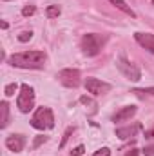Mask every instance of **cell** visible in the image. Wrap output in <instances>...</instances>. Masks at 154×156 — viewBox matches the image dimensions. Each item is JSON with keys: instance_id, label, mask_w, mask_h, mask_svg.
I'll return each mask as SVG.
<instances>
[{"instance_id": "cell-1", "label": "cell", "mask_w": 154, "mask_h": 156, "mask_svg": "<svg viewBox=\"0 0 154 156\" xmlns=\"http://www.w3.org/2000/svg\"><path fill=\"white\" fill-rule=\"evenodd\" d=\"M47 60V55L44 51H24V53H15L7 58V62L13 67L20 69H44Z\"/></svg>"}, {"instance_id": "cell-2", "label": "cell", "mask_w": 154, "mask_h": 156, "mask_svg": "<svg viewBox=\"0 0 154 156\" xmlns=\"http://www.w3.org/2000/svg\"><path fill=\"white\" fill-rule=\"evenodd\" d=\"M105 42H107V37H102V35H96V33H87V35L82 37V51L87 56H94L102 51Z\"/></svg>"}, {"instance_id": "cell-3", "label": "cell", "mask_w": 154, "mask_h": 156, "mask_svg": "<svg viewBox=\"0 0 154 156\" xmlns=\"http://www.w3.org/2000/svg\"><path fill=\"white\" fill-rule=\"evenodd\" d=\"M31 125L38 131L44 129H53L54 127V116H53V111L49 107H38L35 111V115L31 118Z\"/></svg>"}, {"instance_id": "cell-4", "label": "cell", "mask_w": 154, "mask_h": 156, "mask_svg": "<svg viewBox=\"0 0 154 156\" xmlns=\"http://www.w3.org/2000/svg\"><path fill=\"white\" fill-rule=\"evenodd\" d=\"M16 107L20 109V113H29L35 107V89L27 83L20 85V93L16 96Z\"/></svg>"}, {"instance_id": "cell-5", "label": "cell", "mask_w": 154, "mask_h": 156, "mask_svg": "<svg viewBox=\"0 0 154 156\" xmlns=\"http://www.w3.org/2000/svg\"><path fill=\"white\" fill-rule=\"evenodd\" d=\"M116 67L120 69V73L127 78V80L138 82V80L142 78V71H140V67H138L136 64H132L131 60H127L125 55H120V56H118V60H116Z\"/></svg>"}, {"instance_id": "cell-6", "label": "cell", "mask_w": 154, "mask_h": 156, "mask_svg": "<svg viewBox=\"0 0 154 156\" xmlns=\"http://www.w3.org/2000/svg\"><path fill=\"white\" fill-rule=\"evenodd\" d=\"M56 78L60 80L62 85H65V87H69V89H76L78 85L82 83V80H80L82 75H80L78 69H62Z\"/></svg>"}, {"instance_id": "cell-7", "label": "cell", "mask_w": 154, "mask_h": 156, "mask_svg": "<svg viewBox=\"0 0 154 156\" xmlns=\"http://www.w3.org/2000/svg\"><path fill=\"white\" fill-rule=\"evenodd\" d=\"M83 85H85L87 93H91L93 96H100V94H105V93H109V91H111V83H107V82H102V80H98V78H93V76L85 78Z\"/></svg>"}, {"instance_id": "cell-8", "label": "cell", "mask_w": 154, "mask_h": 156, "mask_svg": "<svg viewBox=\"0 0 154 156\" xmlns=\"http://www.w3.org/2000/svg\"><path fill=\"white\" fill-rule=\"evenodd\" d=\"M26 145V136L24 134H9L5 138V147L13 153H20Z\"/></svg>"}, {"instance_id": "cell-9", "label": "cell", "mask_w": 154, "mask_h": 156, "mask_svg": "<svg viewBox=\"0 0 154 156\" xmlns=\"http://www.w3.org/2000/svg\"><path fill=\"white\" fill-rule=\"evenodd\" d=\"M136 111H138V107H136V105H125V107H121L120 111H116L111 120H113L114 123H120V122H129L131 118L136 115Z\"/></svg>"}, {"instance_id": "cell-10", "label": "cell", "mask_w": 154, "mask_h": 156, "mask_svg": "<svg viewBox=\"0 0 154 156\" xmlns=\"http://www.w3.org/2000/svg\"><path fill=\"white\" fill-rule=\"evenodd\" d=\"M134 40L142 47H145L147 51H151L154 55V35H151V33H134Z\"/></svg>"}, {"instance_id": "cell-11", "label": "cell", "mask_w": 154, "mask_h": 156, "mask_svg": "<svg viewBox=\"0 0 154 156\" xmlns=\"http://www.w3.org/2000/svg\"><path fill=\"white\" fill-rule=\"evenodd\" d=\"M140 129H142L140 123H132V125H127V127H120V129H116V136H118L120 140H127V138L136 136Z\"/></svg>"}, {"instance_id": "cell-12", "label": "cell", "mask_w": 154, "mask_h": 156, "mask_svg": "<svg viewBox=\"0 0 154 156\" xmlns=\"http://www.w3.org/2000/svg\"><path fill=\"white\" fill-rule=\"evenodd\" d=\"M9 125V104L4 100L0 104V129H5Z\"/></svg>"}, {"instance_id": "cell-13", "label": "cell", "mask_w": 154, "mask_h": 156, "mask_svg": "<svg viewBox=\"0 0 154 156\" xmlns=\"http://www.w3.org/2000/svg\"><path fill=\"white\" fill-rule=\"evenodd\" d=\"M109 2H111L113 5H116V7H118V9H120L121 13L129 15L131 18H136V13H134V11L131 9V5H127V2H125V0H109Z\"/></svg>"}, {"instance_id": "cell-14", "label": "cell", "mask_w": 154, "mask_h": 156, "mask_svg": "<svg viewBox=\"0 0 154 156\" xmlns=\"http://www.w3.org/2000/svg\"><path fill=\"white\" fill-rule=\"evenodd\" d=\"M60 13H62V7H60V5H49V7L45 9V16H47V18H58Z\"/></svg>"}, {"instance_id": "cell-15", "label": "cell", "mask_w": 154, "mask_h": 156, "mask_svg": "<svg viewBox=\"0 0 154 156\" xmlns=\"http://www.w3.org/2000/svg\"><path fill=\"white\" fill-rule=\"evenodd\" d=\"M134 94L138 96H147V94H152L154 96V87H147V89H132Z\"/></svg>"}, {"instance_id": "cell-16", "label": "cell", "mask_w": 154, "mask_h": 156, "mask_svg": "<svg viewBox=\"0 0 154 156\" xmlns=\"http://www.w3.org/2000/svg\"><path fill=\"white\" fill-rule=\"evenodd\" d=\"M16 89H18L16 83H7L5 89H4V94H5V96H13V94L16 93Z\"/></svg>"}, {"instance_id": "cell-17", "label": "cell", "mask_w": 154, "mask_h": 156, "mask_svg": "<svg viewBox=\"0 0 154 156\" xmlns=\"http://www.w3.org/2000/svg\"><path fill=\"white\" fill-rule=\"evenodd\" d=\"M73 133H75V127H69V129H67V131L64 133V136H62V142H60V149H62V147L65 145V142L69 140V136H71Z\"/></svg>"}, {"instance_id": "cell-18", "label": "cell", "mask_w": 154, "mask_h": 156, "mask_svg": "<svg viewBox=\"0 0 154 156\" xmlns=\"http://www.w3.org/2000/svg\"><path fill=\"white\" fill-rule=\"evenodd\" d=\"M31 38H33V33H31V31H24V33L18 35V42H22V44H24V42H29Z\"/></svg>"}, {"instance_id": "cell-19", "label": "cell", "mask_w": 154, "mask_h": 156, "mask_svg": "<svg viewBox=\"0 0 154 156\" xmlns=\"http://www.w3.org/2000/svg\"><path fill=\"white\" fill-rule=\"evenodd\" d=\"M35 11H37L35 5H26V7L22 9V15H24V16H31V15H35Z\"/></svg>"}, {"instance_id": "cell-20", "label": "cell", "mask_w": 154, "mask_h": 156, "mask_svg": "<svg viewBox=\"0 0 154 156\" xmlns=\"http://www.w3.org/2000/svg\"><path fill=\"white\" fill-rule=\"evenodd\" d=\"M45 142H47V136H37V138H35V142H33V149H38L40 145H42V144H45Z\"/></svg>"}, {"instance_id": "cell-21", "label": "cell", "mask_w": 154, "mask_h": 156, "mask_svg": "<svg viewBox=\"0 0 154 156\" xmlns=\"http://www.w3.org/2000/svg\"><path fill=\"white\" fill-rule=\"evenodd\" d=\"M109 154H111V149L109 147H102V149H98L93 156H109Z\"/></svg>"}, {"instance_id": "cell-22", "label": "cell", "mask_w": 154, "mask_h": 156, "mask_svg": "<svg viewBox=\"0 0 154 156\" xmlns=\"http://www.w3.org/2000/svg\"><path fill=\"white\" fill-rule=\"evenodd\" d=\"M83 151H85V147H83V145H78V147L73 149V153H71V154H73V156H82V154H83Z\"/></svg>"}, {"instance_id": "cell-23", "label": "cell", "mask_w": 154, "mask_h": 156, "mask_svg": "<svg viewBox=\"0 0 154 156\" xmlns=\"http://www.w3.org/2000/svg\"><path fill=\"white\" fill-rule=\"evenodd\" d=\"M142 153H143L145 156H154V144H152V145H147Z\"/></svg>"}, {"instance_id": "cell-24", "label": "cell", "mask_w": 154, "mask_h": 156, "mask_svg": "<svg viewBox=\"0 0 154 156\" xmlns=\"http://www.w3.org/2000/svg\"><path fill=\"white\" fill-rule=\"evenodd\" d=\"M80 102H82L83 105H94V102H93L91 98H87V96H82V98H80Z\"/></svg>"}, {"instance_id": "cell-25", "label": "cell", "mask_w": 154, "mask_h": 156, "mask_svg": "<svg viewBox=\"0 0 154 156\" xmlns=\"http://www.w3.org/2000/svg\"><path fill=\"white\" fill-rule=\"evenodd\" d=\"M125 156H140V151L138 149H131V151H127Z\"/></svg>"}, {"instance_id": "cell-26", "label": "cell", "mask_w": 154, "mask_h": 156, "mask_svg": "<svg viewBox=\"0 0 154 156\" xmlns=\"http://www.w3.org/2000/svg\"><path fill=\"white\" fill-rule=\"evenodd\" d=\"M145 138H147V140H152V138H154V129H151V131H145Z\"/></svg>"}, {"instance_id": "cell-27", "label": "cell", "mask_w": 154, "mask_h": 156, "mask_svg": "<svg viewBox=\"0 0 154 156\" xmlns=\"http://www.w3.org/2000/svg\"><path fill=\"white\" fill-rule=\"evenodd\" d=\"M152 5H154V0H152Z\"/></svg>"}, {"instance_id": "cell-28", "label": "cell", "mask_w": 154, "mask_h": 156, "mask_svg": "<svg viewBox=\"0 0 154 156\" xmlns=\"http://www.w3.org/2000/svg\"><path fill=\"white\" fill-rule=\"evenodd\" d=\"M4 2H7V0H4Z\"/></svg>"}]
</instances>
